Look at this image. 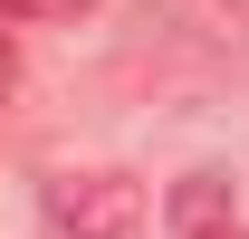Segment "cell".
<instances>
[{"label": "cell", "instance_id": "obj_4", "mask_svg": "<svg viewBox=\"0 0 249 239\" xmlns=\"http://www.w3.org/2000/svg\"><path fill=\"white\" fill-rule=\"evenodd\" d=\"M0 77H10V29H0Z\"/></svg>", "mask_w": 249, "mask_h": 239}, {"label": "cell", "instance_id": "obj_2", "mask_svg": "<svg viewBox=\"0 0 249 239\" xmlns=\"http://www.w3.org/2000/svg\"><path fill=\"white\" fill-rule=\"evenodd\" d=\"M163 210H173V239H249V230H240V201H230L220 172H182Z\"/></svg>", "mask_w": 249, "mask_h": 239}, {"label": "cell", "instance_id": "obj_3", "mask_svg": "<svg viewBox=\"0 0 249 239\" xmlns=\"http://www.w3.org/2000/svg\"><path fill=\"white\" fill-rule=\"evenodd\" d=\"M87 0H0V19H77Z\"/></svg>", "mask_w": 249, "mask_h": 239}, {"label": "cell", "instance_id": "obj_1", "mask_svg": "<svg viewBox=\"0 0 249 239\" xmlns=\"http://www.w3.org/2000/svg\"><path fill=\"white\" fill-rule=\"evenodd\" d=\"M48 220L58 239H144V182L134 172H58L48 182Z\"/></svg>", "mask_w": 249, "mask_h": 239}]
</instances>
